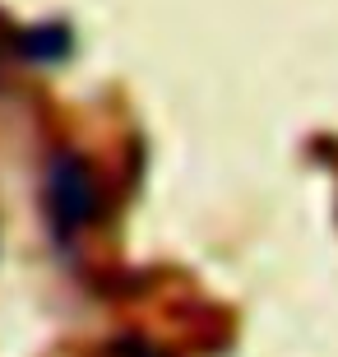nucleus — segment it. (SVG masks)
Returning <instances> with one entry per match:
<instances>
[{"mask_svg": "<svg viewBox=\"0 0 338 357\" xmlns=\"http://www.w3.org/2000/svg\"><path fill=\"white\" fill-rule=\"evenodd\" d=\"M42 204L61 237H75L98 218V176L79 149H56L42 167Z\"/></svg>", "mask_w": 338, "mask_h": 357, "instance_id": "nucleus-1", "label": "nucleus"}, {"mask_svg": "<svg viewBox=\"0 0 338 357\" xmlns=\"http://www.w3.org/2000/svg\"><path fill=\"white\" fill-rule=\"evenodd\" d=\"M116 357H167V353H158V348L144 344V339H125V344H116Z\"/></svg>", "mask_w": 338, "mask_h": 357, "instance_id": "nucleus-2", "label": "nucleus"}]
</instances>
